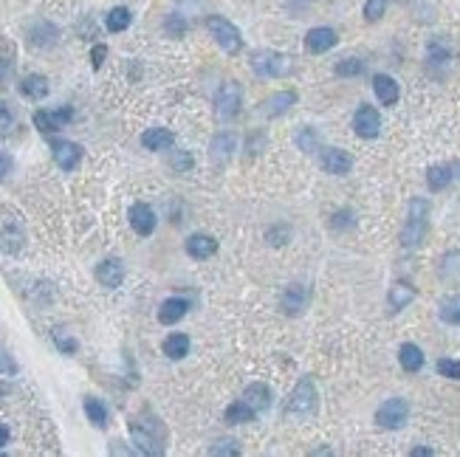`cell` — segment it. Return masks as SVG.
<instances>
[{
  "label": "cell",
  "mask_w": 460,
  "mask_h": 457,
  "mask_svg": "<svg viewBox=\"0 0 460 457\" xmlns=\"http://www.w3.org/2000/svg\"><path fill=\"white\" fill-rule=\"evenodd\" d=\"M85 415H88V421H91L94 426H99V429H105V426H108V418H111V415H108V406H105L99 398H91V396L85 398Z\"/></svg>",
  "instance_id": "d4e9b609"
},
{
  "label": "cell",
  "mask_w": 460,
  "mask_h": 457,
  "mask_svg": "<svg viewBox=\"0 0 460 457\" xmlns=\"http://www.w3.org/2000/svg\"><path fill=\"white\" fill-rule=\"evenodd\" d=\"M51 150H54V161L59 164V170H65V172L74 170V167L79 164V159H82V147L74 144V141H65V139L54 141Z\"/></svg>",
  "instance_id": "8fae6325"
},
{
  "label": "cell",
  "mask_w": 460,
  "mask_h": 457,
  "mask_svg": "<svg viewBox=\"0 0 460 457\" xmlns=\"http://www.w3.org/2000/svg\"><path fill=\"white\" fill-rule=\"evenodd\" d=\"M296 144H299V150H305V153L316 150V144H319V136H316V130L305 127V130H302V133L296 136Z\"/></svg>",
  "instance_id": "e575fe53"
},
{
  "label": "cell",
  "mask_w": 460,
  "mask_h": 457,
  "mask_svg": "<svg viewBox=\"0 0 460 457\" xmlns=\"http://www.w3.org/2000/svg\"><path fill=\"white\" fill-rule=\"evenodd\" d=\"M254 415H257V409H251L243 398L226 406V423H249V421H254Z\"/></svg>",
  "instance_id": "484cf974"
},
{
  "label": "cell",
  "mask_w": 460,
  "mask_h": 457,
  "mask_svg": "<svg viewBox=\"0 0 460 457\" xmlns=\"http://www.w3.org/2000/svg\"><path fill=\"white\" fill-rule=\"evenodd\" d=\"M319 161H322V170L331 172V175H347L350 167H353V159L339 147H325Z\"/></svg>",
  "instance_id": "4fadbf2b"
},
{
  "label": "cell",
  "mask_w": 460,
  "mask_h": 457,
  "mask_svg": "<svg viewBox=\"0 0 460 457\" xmlns=\"http://www.w3.org/2000/svg\"><path fill=\"white\" fill-rule=\"evenodd\" d=\"M209 455L234 457V455H240V443H234V441H221L218 446H212V449H209Z\"/></svg>",
  "instance_id": "74e56055"
},
{
  "label": "cell",
  "mask_w": 460,
  "mask_h": 457,
  "mask_svg": "<svg viewBox=\"0 0 460 457\" xmlns=\"http://www.w3.org/2000/svg\"><path fill=\"white\" fill-rule=\"evenodd\" d=\"M130 23H133V14H130V9H124V6H116L114 11L108 14V20H105L108 31H114V34L124 31V29H127Z\"/></svg>",
  "instance_id": "83f0119b"
},
{
  "label": "cell",
  "mask_w": 460,
  "mask_h": 457,
  "mask_svg": "<svg viewBox=\"0 0 460 457\" xmlns=\"http://www.w3.org/2000/svg\"><path fill=\"white\" fill-rule=\"evenodd\" d=\"M432 449H412V457H429Z\"/></svg>",
  "instance_id": "ee69618b"
},
{
  "label": "cell",
  "mask_w": 460,
  "mask_h": 457,
  "mask_svg": "<svg viewBox=\"0 0 460 457\" xmlns=\"http://www.w3.org/2000/svg\"><path fill=\"white\" fill-rule=\"evenodd\" d=\"M164 29H167V34H173V37H181V34H184V20H181L178 14H173V17H167Z\"/></svg>",
  "instance_id": "ab89813d"
},
{
  "label": "cell",
  "mask_w": 460,
  "mask_h": 457,
  "mask_svg": "<svg viewBox=\"0 0 460 457\" xmlns=\"http://www.w3.org/2000/svg\"><path fill=\"white\" fill-rule=\"evenodd\" d=\"M96 280H99L105 288H119L121 286V280H124V268H121V263H119V260H105V263H99V268H96Z\"/></svg>",
  "instance_id": "d6986e66"
},
{
  "label": "cell",
  "mask_w": 460,
  "mask_h": 457,
  "mask_svg": "<svg viewBox=\"0 0 460 457\" xmlns=\"http://www.w3.org/2000/svg\"><path fill=\"white\" fill-rule=\"evenodd\" d=\"M316 387H314V381L311 378H299L296 381V387H294V393H291V398L286 403V412L288 415H296V418H308V415H314L316 412Z\"/></svg>",
  "instance_id": "3957f363"
},
{
  "label": "cell",
  "mask_w": 460,
  "mask_h": 457,
  "mask_svg": "<svg viewBox=\"0 0 460 457\" xmlns=\"http://www.w3.org/2000/svg\"><path fill=\"white\" fill-rule=\"evenodd\" d=\"M240 105H243V88L237 85V82H224L221 88H218V96H215V111L221 119H234L237 111H240Z\"/></svg>",
  "instance_id": "52a82bcc"
},
{
  "label": "cell",
  "mask_w": 460,
  "mask_h": 457,
  "mask_svg": "<svg viewBox=\"0 0 460 457\" xmlns=\"http://www.w3.org/2000/svg\"><path fill=\"white\" fill-rule=\"evenodd\" d=\"M9 172H11V159H9L6 153H0V181H3Z\"/></svg>",
  "instance_id": "b9f144b4"
},
{
  "label": "cell",
  "mask_w": 460,
  "mask_h": 457,
  "mask_svg": "<svg viewBox=\"0 0 460 457\" xmlns=\"http://www.w3.org/2000/svg\"><path fill=\"white\" fill-rule=\"evenodd\" d=\"M438 373L452 378V381H460V361L458 358H441L438 361Z\"/></svg>",
  "instance_id": "836d02e7"
},
{
  "label": "cell",
  "mask_w": 460,
  "mask_h": 457,
  "mask_svg": "<svg viewBox=\"0 0 460 457\" xmlns=\"http://www.w3.org/2000/svg\"><path fill=\"white\" fill-rule=\"evenodd\" d=\"M175 136L167 130V127H150L144 136H141V144L147 147V150H167V147H173Z\"/></svg>",
  "instance_id": "ffe728a7"
},
{
  "label": "cell",
  "mask_w": 460,
  "mask_h": 457,
  "mask_svg": "<svg viewBox=\"0 0 460 457\" xmlns=\"http://www.w3.org/2000/svg\"><path fill=\"white\" fill-rule=\"evenodd\" d=\"M409 418V403L404 398H390L384 401L379 409H376V423L381 429H401Z\"/></svg>",
  "instance_id": "8992f818"
},
{
  "label": "cell",
  "mask_w": 460,
  "mask_h": 457,
  "mask_svg": "<svg viewBox=\"0 0 460 457\" xmlns=\"http://www.w3.org/2000/svg\"><path fill=\"white\" fill-rule=\"evenodd\" d=\"M105 54H108V49H105V46H94V51H91V62H94V68H99V65H102Z\"/></svg>",
  "instance_id": "60d3db41"
},
{
  "label": "cell",
  "mask_w": 460,
  "mask_h": 457,
  "mask_svg": "<svg viewBox=\"0 0 460 457\" xmlns=\"http://www.w3.org/2000/svg\"><path fill=\"white\" fill-rule=\"evenodd\" d=\"M51 339H54V344L59 347V353H65V356H74L76 353V339L68 333V331H62V328H57V331H51Z\"/></svg>",
  "instance_id": "1f68e13d"
},
{
  "label": "cell",
  "mask_w": 460,
  "mask_h": 457,
  "mask_svg": "<svg viewBox=\"0 0 460 457\" xmlns=\"http://www.w3.org/2000/svg\"><path fill=\"white\" fill-rule=\"evenodd\" d=\"M384 9H387V0H367V3H364V17H367L370 23H376V20L384 17Z\"/></svg>",
  "instance_id": "d590c367"
},
{
  "label": "cell",
  "mask_w": 460,
  "mask_h": 457,
  "mask_svg": "<svg viewBox=\"0 0 460 457\" xmlns=\"http://www.w3.org/2000/svg\"><path fill=\"white\" fill-rule=\"evenodd\" d=\"M426 224H429V204L424 198H412L409 201V212H406V224L401 228V246L404 248H415L424 243L426 237Z\"/></svg>",
  "instance_id": "7a4b0ae2"
},
{
  "label": "cell",
  "mask_w": 460,
  "mask_h": 457,
  "mask_svg": "<svg viewBox=\"0 0 460 457\" xmlns=\"http://www.w3.org/2000/svg\"><path fill=\"white\" fill-rule=\"evenodd\" d=\"M20 94H23L26 99H46V96H49V79L40 76V74L26 76V79L20 82Z\"/></svg>",
  "instance_id": "44dd1931"
},
{
  "label": "cell",
  "mask_w": 460,
  "mask_h": 457,
  "mask_svg": "<svg viewBox=\"0 0 460 457\" xmlns=\"http://www.w3.org/2000/svg\"><path fill=\"white\" fill-rule=\"evenodd\" d=\"M336 31L334 29H328V26H316V29H311L308 34H305V49L311 51V54H325V51H331L334 46H336Z\"/></svg>",
  "instance_id": "9c48e42d"
},
{
  "label": "cell",
  "mask_w": 460,
  "mask_h": 457,
  "mask_svg": "<svg viewBox=\"0 0 460 457\" xmlns=\"http://www.w3.org/2000/svg\"><path fill=\"white\" fill-rule=\"evenodd\" d=\"M449 181H452V167H429V172H426V184L435 192L444 189Z\"/></svg>",
  "instance_id": "4dcf8cb0"
},
{
  "label": "cell",
  "mask_w": 460,
  "mask_h": 457,
  "mask_svg": "<svg viewBox=\"0 0 460 457\" xmlns=\"http://www.w3.org/2000/svg\"><path fill=\"white\" fill-rule=\"evenodd\" d=\"M373 91H376V99L381 105H396L399 102V82L387 74H376L373 76Z\"/></svg>",
  "instance_id": "9a60e30c"
},
{
  "label": "cell",
  "mask_w": 460,
  "mask_h": 457,
  "mask_svg": "<svg viewBox=\"0 0 460 457\" xmlns=\"http://www.w3.org/2000/svg\"><path fill=\"white\" fill-rule=\"evenodd\" d=\"M71 119H74V111H71V108H59V111H37V114H34V127H37L40 133H54V130H62Z\"/></svg>",
  "instance_id": "30bf717a"
},
{
  "label": "cell",
  "mask_w": 460,
  "mask_h": 457,
  "mask_svg": "<svg viewBox=\"0 0 460 457\" xmlns=\"http://www.w3.org/2000/svg\"><path fill=\"white\" fill-rule=\"evenodd\" d=\"M186 311H189V302H186L184 296H170V299H164L161 308H159V322H161V325H175L178 319H184Z\"/></svg>",
  "instance_id": "2e32d148"
},
{
  "label": "cell",
  "mask_w": 460,
  "mask_h": 457,
  "mask_svg": "<svg viewBox=\"0 0 460 457\" xmlns=\"http://www.w3.org/2000/svg\"><path fill=\"white\" fill-rule=\"evenodd\" d=\"M399 361H401V367L406 373H418L421 367H424V353H421V347L412 342L401 344V350H399Z\"/></svg>",
  "instance_id": "7402d4cb"
},
{
  "label": "cell",
  "mask_w": 460,
  "mask_h": 457,
  "mask_svg": "<svg viewBox=\"0 0 460 457\" xmlns=\"http://www.w3.org/2000/svg\"><path fill=\"white\" fill-rule=\"evenodd\" d=\"M130 226H133L136 234H141V237L153 234L156 231V212L147 204H133L130 206Z\"/></svg>",
  "instance_id": "7c38bea8"
},
{
  "label": "cell",
  "mask_w": 460,
  "mask_h": 457,
  "mask_svg": "<svg viewBox=\"0 0 460 457\" xmlns=\"http://www.w3.org/2000/svg\"><path fill=\"white\" fill-rule=\"evenodd\" d=\"M215 251H218V240L209 237V234H192V237L186 240V254L195 257V260H206V257H212Z\"/></svg>",
  "instance_id": "e0dca14e"
},
{
  "label": "cell",
  "mask_w": 460,
  "mask_h": 457,
  "mask_svg": "<svg viewBox=\"0 0 460 457\" xmlns=\"http://www.w3.org/2000/svg\"><path fill=\"white\" fill-rule=\"evenodd\" d=\"M353 130L361 139H376L379 130H381V116H379V111L370 108V105H361L356 111V116H353Z\"/></svg>",
  "instance_id": "ba28073f"
},
{
  "label": "cell",
  "mask_w": 460,
  "mask_h": 457,
  "mask_svg": "<svg viewBox=\"0 0 460 457\" xmlns=\"http://www.w3.org/2000/svg\"><path fill=\"white\" fill-rule=\"evenodd\" d=\"M441 319L446 325H460V296H446L441 302Z\"/></svg>",
  "instance_id": "f546056e"
},
{
  "label": "cell",
  "mask_w": 460,
  "mask_h": 457,
  "mask_svg": "<svg viewBox=\"0 0 460 457\" xmlns=\"http://www.w3.org/2000/svg\"><path fill=\"white\" fill-rule=\"evenodd\" d=\"M6 443H9V426H3V423H0V449H3Z\"/></svg>",
  "instance_id": "7bdbcfd3"
},
{
  "label": "cell",
  "mask_w": 460,
  "mask_h": 457,
  "mask_svg": "<svg viewBox=\"0 0 460 457\" xmlns=\"http://www.w3.org/2000/svg\"><path fill=\"white\" fill-rule=\"evenodd\" d=\"M0 393H3V387H0Z\"/></svg>",
  "instance_id": "f6af8a7d"
},
{
  "label": "cell",
  "mask_w": 460,
  "mask_h": 457,
  "mask_svg": "<svg viewBox=\"0 0 460 457\" xmlns=\"http://www.w3.org/2000/svg\"><path fill=\"white\" fill-rule=\"evenodd\" d=\"M164 353H167L170 358H184V356L189 353V336H186V333H173V336H167V339H164Z\"/></svg>",
  "instance_id": "f1b7e54d"
},
{
  "label": "cell",
  "mask_w": 460,
  "mask_h": 457,
  "mask_svg": "<svg viewBox=\"0 0 460 457\" xmlns=\"http://www.w3.org/2000/svg\"><path fill=\"white\" fill-rule=\"evenodd\" d=\"M206 29H209V34L218 40V46L226 51V54H237L240 49H243V37H240V29L229 23L226 17H218V14H212L209 20H206Z\"/></svg>",
  "instance_id": "277c9868"
},
{
  "label": "cell",
  "mask_w": 460,
  "mask_h": 457,
  "mask_svg": "<svg viewBox=\"0 0 460 457\" xmlns=\"http://www.w3.org/2000/svg\"><path fill=\"white\" fill-rule=\"evenodd\" d=\"M130 438L141 455H164V426L150 418V421H133L130 423Z\"/></svg>",
  "instance_id": "6da1fadb"
},
{
  "label": "cell",
  "mask_w": 460,
  "mask_h": 457,
  "mask_svg": "<svg viewBox=\"0 0 460 457\" xmlns=\"http://www.w3.org/2000/svg\"><path fill=\"white\" fill-rule=\"evenodd\" d=\"M412 299H415V288L406 286V283H396V286L390 288V293H387V302H390V308H393V311L406 308Z\"/></svg>",
  "instance_id": "cb8c5ba5"
},
{
  "label": "cell",
  "mask_w": 460,
  "mask_h": 457,
  "mask_svg": "<svg viewBox=\"0 0 460 457\" xmlns=\"http://www.w3.org/2000/svg\"><path fill=\"white\" fill-rule=\"evenodd\" d=\"M11 124H14V119H11V111H9V108H6V102L0 99V136H6Z\"/></svg>",
  "instance_id": "f35d334b"
},
{
  "label": "cell",
  "mask_w": 460,
  "mask_h": 457,
  "mask_svg": "<svg viewBox=\"0 0 460 457\" xmlns=\"http://www.w3.org/2000/svg\"><path fill=\"white\" fill-rule=\"evenodd\" d=\"M452 59V49L444 43V40H432L429 43V62L432 65H444V62H449Z\"/></svg>",
  "instance_id": "d6a6232c"
},
{
  "label": "cell",
  "mask_w": 460,
  "mask_h": 457,
  "mask_svg": "<svg viewBox=\"0 0 460 457\" xmlns=\"http://www.w3.org/2000/svg\"><path fill=\"white\" fill-rule=\"evenodd\" d=\"M361 71H364V62H361V59H345V62L336 65V74H339V76H356V74H361Z\"/></svg>",
  "instance_id": "8d00e7d4"
},
{
  "label": "cell",
  "mask_w": 460,
  "mask_h": 457,
  "mask_svg": "<svg viewBox=\"0 0 460 457\" xmlns=\"http://www.w3.org/2000/svg\"><path fill=\"white\" fill-rule=\"evenodd\" d=\"M249 62H251V71L257 76H286L291 71V59L286 54H280V51H269V49L254 51Z\"/></svg>",
  "instance_id": "5b68a950"
},
{
  "label": "cell",
  "mask_w": 460,
  "mask_h": 457,
  "mask_svg": "<svg viewBox=\"0 0 460 457\" xmlns=\"http://www.w3.org/2000/svg\"><path fill=\"white\" fill-rule=\"evenodd\" d=\"M280 305H283V311H286L288 316H299V313L308 308V288L299 286V283L288 286L286 293H283V299H280Z\"/></svg>",
  "instance_id": "5bb4252c"
},
{
  "label": "cell",
  "mask_w": 460,
  "mask_h": 457,
  "mask_svg": "<svg viewBox=\"0 0 460 457\" xmlns=\"http://www.w3.org/2000/svg\"><path fill=\"white\" fill-rule=\"evenodd\" d=\"M234 150H237V136L234 133H218L212 139V156L215 159H229Z\"/></svg>",
  "instance_id": "4316f807"
},
{
  "label": "cell",
  "mask_w": 460,
  "mask_h": 457,
  "mask_svg": "<svg viewBox=\"0 0 460 457\" xmlns=\"http://www.w3.org/2000/svg\"><path fill=\"white\" fill-rule=\"evenodd\" d=\"M294 102H296V94H294V91H280V94H274V96H269V99H266L263 114H266V116H280V114H286Z\"/></svg>",
  "instance_id": "603a6c76"
},
{
  "label": "cell",
  "mask_w": 460,
  "mask_h": 457,
  "mask_svg": "<svg viewBox=\"0 0 460 457\" xmlns=\"http://www.w3.org/2000/svg\"><path fill=\"white\" fill-rule=\"evenodd\" d=\"M243 401H246L251 409L263 412V409H269V406H271V390H269L263 381H254V384H249V387H246Z\"/></svg>",
  "instance_id": "ac0fdd59"
}]
</instances>
